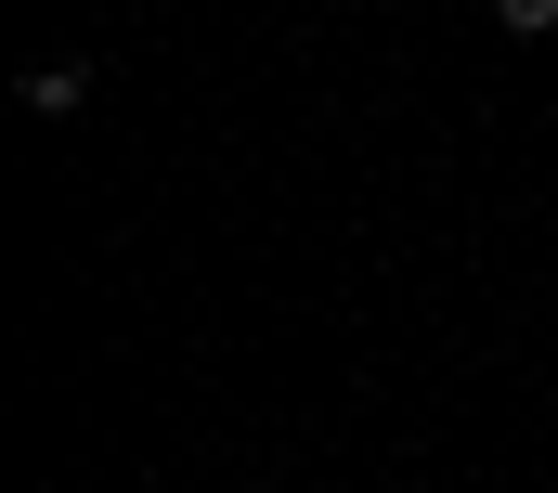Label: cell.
Here are the masks:
<instances>
[{
    "label": "cell",
    "instance_id": "cell-1",
    "mask_svg": "<svg viewBox=\"0 0 558 493\" xmlns=\"http://www.w3.org/2000/svg\"><path fill=\"white\" fill-rule=\"evenodd\" d=\"M13 105H26V118H92V52H39V65L13 79Z\"/></svg>",
    "mask_w": 558,
    "mask_h": 493
},
{
    "label": "cell",
    "instance_id": "cell-3",
    "mask_svg": "<svg viewBox=\"0 0 558 493\" xmlns=\"http://www.w3.org/2000/svg\"><path fill=\"white\" fill-rule=\"evenodd\" d=\"M403 13H416V0H403Z\"/></svg>",
    "mask_w": 558,
    "mask_h": 493
},
{
    "label": "cell",
    "instance_id": "cell-2",
    "mask_svg": "<svg viewBox=\"0 0 558 493\" xmlns=\"http://www.w3.org/2000/svg\"><path fill=\"white\" fill-rule=\"evenodd\" d=\"M494 26L507 39H558V0H494Z\"/></svg>",
    "mask_w": 558,
    "mask_h": 493
}]
</instances>
